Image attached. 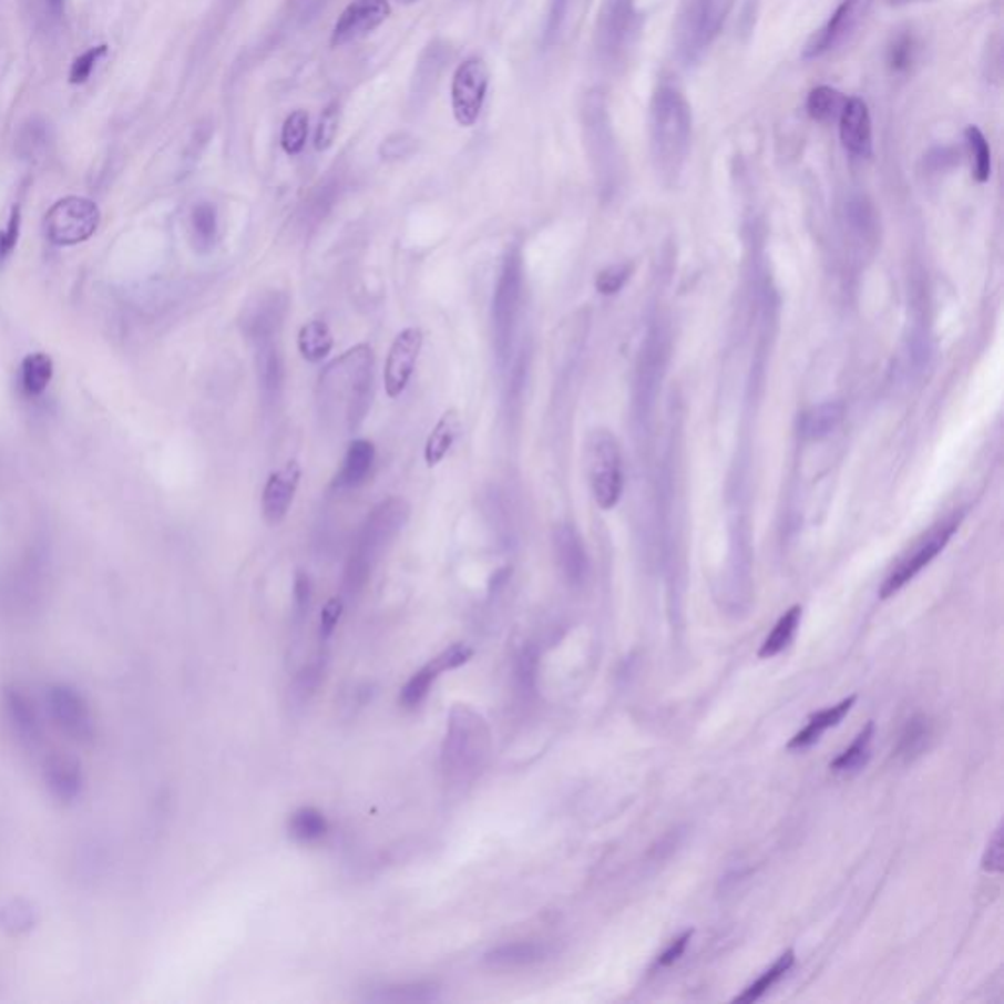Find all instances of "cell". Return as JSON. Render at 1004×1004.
I'll use <instances>...</instances> for the list:
<instances>
[{"mask_svg": "<svg viewBox=\"0 0 1004 1004\" xmlns=\"http://www.w3.org/2000/svg\"><path fill=\"white\" fill-rule=\"evenodd\" d=\"M4 705L9 713L10 724L18 734V738L28 744L35 746L42 740V723L40 716L35 713L34 703L17 687H9L4 693Z\"/></svg>", "mask_w": 1004, "mask_h": 1004, "instance_id": "603a6c76", "label": "cell"}, {"mask_svg": "<svg viewBox=\"0 0 1004 1004\" xmlns=\"http://www.w3.org/2000/svg\"><path fill=\"white\" fill-rule=\"evenodd\" d=\"M303 477V468L297 460H290L281 469L273 471L262 494V512L269 526L281 524L287 519L290 506L297 496L298 483Z\"/></svg>", "mask_w": 1004, "mask_h": 1004, "instance_id": "2e32d148", "label": "cell"}, {"mask_svg": "<svg viewBox=\"0 0 1004 1004\" xmlns=\"http://www.w3.org/2000/svg\"><path fill=\"white\" fill-rule=\"evenodd\" d=\"M256 366L259 391L264 402H277L285 383V363H283L281 349L275 340H265L256 344Z\"/></svg>", "mask_w": 1004, "mask_h": 1004, "instance_id": "44dd1931", "label": "cell"}, {"mask_svg": "<svg viewBox=\"0 0 1004 1004\" xmlns=\"http://www.w3.org/2000/svg\"><path fill=\"white\" fill-rule=\"evenodd\" d=\"M853 705H856V697H850L843 698L842 703H838L834 707L818 710V713L810 716L809 724H807L800 732L792 736L791 741L787 744V748L807 749L810 748V746H815V744L822 738V734H824L826 730H830V728H834V726L842 723Z\"/></svg>", "mask_w": 1004, "mask_h": 1004, "instance_id": "d4e9b609", "label": "cell"}, {"mask_svg": "<svg viewBox=\"0 0 1004 1004\" xmlns=\"http://www.w3.org/2000/svg\"><path fill=\"white\" fill-rule=\"evenodd\" d=\"M373 349L361 344L348 349L320 375V404L328 417L341 412L348 432L366 418L373 387Z\"/></svg>", "mask_w": 1004, "mask_h": 1004, "instance_id": "7a4b0ae2", "label": "cell"}, {"mask_svg": "<svg viewBox=\"0 0 1004 1004\" xmlns=\"http://www.w3.org/2000/svg\"><path fill=\"white\" fill-rule=\"evenodd\" d=\"M0 922L4 924L7 930L24 932V930L34 924V911L30 909V904H27V902H10L9 906L0 914Z\"/></svg>", "mask_w": 1004, "mask_h": 1004, "instance_id": "f6af8a7d", "label": "cell"}, {"mask_svg": "<svg viewBox=\"0 0 1004 1004\" xmlns=\"http://www.w3.org/2000/svg\"><path fill=\"white\" fill-rule=\"evenodd\" d=\"M932 738V723L924 715L912 716L909 723L904 724L897 748H894V758L902 764H911L919 759L924 749L928 748V741Z\"/></svg>", "mask_w": 1004, "mask_h": 1004, "instance_id": "83f0119b", "label": "cell"}, {"mask_svg": "<svg viewBox=\"0 0 1004 1004\" xmlns=\"http://www.w3.org/2000/svg\"><path fill=\"white\" fill-rule=\"evenodd\" d=\"M298 354L308 363H320L330 356L334 349V336L330 326L324 320H310L298 330Z\"/></svg>", "mask_w": 1004, "mask_h": 1004, "instance_id": "f1b7e54d", "label": "cell"}, {"mask_svg": "<svg viewBox=\"0 0 1004 1004\" xmlns=\"http://www.w3.org/2000/svg\"><path fill=\"white\" fill-rule=\"evenodd\" d=\"M489 68L481 58H469L453 73L451 81V111L463 129L475 124L489 91Z\"/></svg>", "mask_w": 1004, "mask_h": 1004, "instance_id": "8fae6325", "label": "cell"}, {"mask_svg": "<svg viewBox=\"0 0 1004 1004\" xmlns=\"http://www.w3.org/2000/svg\"><path fill=\"white\" fill-rule=\"evenodd\" d=\"M522 287H524L522 256L519 249H511L502 262L493 297L494 348L501 361H504L511 351L512 336L519 322Z\"/></svg>", "mask_w": 1004, "mask_h": 1004, "instance_id": "ba28073f", "label": "cell"}, {"mask_svg": "<svg viewBox=\"0 0 1004 1004\" xmlns=\"http://www.w3.org/2000/svg\"><path fill=\"white\" fill-rule=\"evenodd\" d=\"M547 947L537 942H514L494 947L485 953V963L493 970H520L544 962Z\"/></svg>", "mask_w": 1004, "mask_h": 1004, "instance_id": "484cf974", "label": "cell"}, {"mask_svg": "<svg viewBox=\"0 0 1004 1004\" xmlns=\"http://www.w3.org/2000/svg\"><path fill=\"white\" fill-rule=\"evenodd\" d=\"M407 519L409 506L400 499H389L377 504L373 512L367 516L344 575V588L348 595H358L359 591L366 587L367 581L371 577L373 563L383 552L385 545L399 534Z\"/></svg>", "mask_w": 1004, "mask_h": 1004, "instance_id": "277c9868", "label": "cell"}, {"mask_svg": "<svg viewBox=\"0 0 1004 1004\" xmlns=\"http://www.w3.org/2000/svg\"><path fill=\"white\" fill-rule=\"evenodd\" d=\"M338 126H340V104L330 103L324 109L318 129H316L315 147L318 152H326L332 147L334 140L338 136Z\"/></svg>", "mask_w": 1004, "mask_h": 1004, "instance_id": "7bdbcfd3", "label": "cell"}, {"mask_svg": "<svg viewBox=\"0 0 1004 1004\" xmlns=\"http://www.w3.org/2000/svg\"><path fill=\"white\" fill-rule=\"evenodd\" d=\"M191 228L196 246L211 249L218 234V214L211 203H198L191 213Z\"/></svg>", "mask_w": 1004, "mask_h": 1004, "instance_id": "ab89813d", "label": "cell"}, {"mask_svg": "<svg viewBox=\"0 0 1004 1004\" xmlns=\"http://www.w3.org/2000/svg\"><path fill=\"white\" fill-rule=\"evenodd\" d=\"M48 4V10L53 18H60L63 14V7H65V0H45Z\"/></svg>", "mask_w": 1004, "mask_h": 1004, "instance_id": "11a10c76", "label": "cell"}, {"mask_svg": "<svg viewBox=\"0 0 1004 1004\" xmlns=\"http://www.w3.org/2000/svg\"><path fill=\"white\" fill-rule=\"evenodd\" d=\"M965 144H967V150H970L973 177H975L977 183H987L988 177H991V170H993L991 145H988L987 137L977 126H967L965 129Z\"/></svg>", "mask_w": 1004, "mask_h": 1004, "instance_id": "f35d334b", "label": "cell"}, {"mask_svg": "<svg viewBox=\"0 0 1004 1004\" xmlns=\"http://www.w3.org/2000/svg\"><path fill=\"white\" fill-rule=\"evenodd\" d=\"M397 2H400V4H414L418 0H397Z\"/></svg>", "mask_w": 1004, "mask_h": 1004, "instance_id": "9f6ffc18", "label": "cell"}, {"mask_svg": "<svg viewBox=\"0 0 1004 1004\" xmlns=\"http://www.w3.org/2000/svg\"><path fill=\"white\" fill-rule=\"evenodd\" d=\"M843 404L842 402H822L815 409H810L802 418V436L807 440H824L834 432L838 424L842 422Z\"/></svg>", "mask_w": 1004, "mask_h": 1004, "instance_id": "1f68e13d", "label": "cell"}, {"mask_svg": "<svg viewBox=\"0 0 1004 1004\" xmlns=\"http://www.w3.org/2000/svg\"><path fill=\"white\" fill-rule=\"evenodd\" d=\"M53 377V361L45 354H30L22 361V389L30 397L42 395Z\"/></svg>", "mask_w": 1004, "mask_h": 1004, "instance_id": "8d00e7d4", "label": "cell"}, {"mask_svg": "<svg viewBox=\"0 0 1004 1004\" xmlns=\"http://www.w3.org/2000/svg\"><path fill=\"white\" fill-rule=\"evenodd\" d=\"M489 756V730L481 716L471 708L451 710L450 728L443 741V769L453 779H469L485 766Z\"/></svg>", "mask_w": 1004, "mask_h": 1004, "instance_id": "8992f818", "label": "cell"}, {"mask_svg": "<svg viewBox=\"0 0 1004 1004\" xmlns=\"http://www.w3.org/2000/svg\"><path fill=\"white\" fill-rule=\"evenodd\" d=\"M873 734H875V724L873 720H869L861 732L856 736V740L851 741L850 748L842 751L838 758L830 764V769L834 774L851 775L858 774L863 767L868 766L869 758H871V741H873Z\"/></svg>", "mask_w": 1004, "mask_h": 1004, "instance_id": "4dcf8cb0", "label": "cell"}, {"mask_svg": "<svg viewBox=\"0 0 1004 1004\" xmlns=\"http://www.w3.org/2000/svg\"><path fill=\"white\" fill-rule=\"evenodd\" d=\"M289 832L300 843L320 842L328 834V822L320 810L307 807L290 817Z\"/></svg>", "mask_w": 1004, "mask_h": 1004, "instance_id": "74e56055", "label": "cell"}, {"mask_svg": "<svg viewBox=\"0 0 1004 1004\" xmlns=\"http://www.w3.org/2000/svg\"><path fill=\"white\" fill-rule=\"evenodd\" d=\"M101 213L93 201L81 196L61 198L45 214V234L55 246H75L93 236L99 228Z\"/></svg>", "mask_w": 1004, "mask_h": 1004, "instance_id": "30bf717a", "label": "cell"}, {"mask_svg": "<svg viewBox=\"0 0 1004 1004\" xmlns=\"http://www.w3.org/2000/svg\"><path fill=\"white\" fill-rule=\"evenodd\" d=\"M840 122V142L843 150L858 160H868L873 155V122L871 112L863 99L851 96L843 104L838 116Z\"/></svg>", "mask_w": 1004, "mask_h": 1004, "instance_id": "e0dca14e", "label": "cell"}, {"mask_svg": "<svg viewBox=\"0 0 1004 1004\" xmlns=\"http://www.w3.org/2000/svg\"><path fill=\"white\" fill-rule=\"evenodd\" d=\"M800 616H802V608L799 605L791 606L777 621L774 631L769 632V636L764 639V644L759 647V657L769 659V657L779 656L783 649L791 646V642L799 631Z\"/></svg>", "mask_w": 1004, "mask_h": 1004, "instance_id": "d6a6232c", "label": "cell"}, {"mask_svg": "<svg viewBox=\"0 0 1004 1004\" xmlns=\"http://www.w3.org/2000/svg\"><path fill=\"white\" fill-rule=\"evenodd\" d=\"M442 673L438 672L434 662H430V664L410 677L409 683L404 685V689L400 693V703L407 708H417L428 697V693H430L432 685H434L436 679Z\"/></svg>", "mask_w": 1004, "mask_h": 1004, "instance_id": "60d3db41", "label": "cell"}, {"mask_svg": "<svg viewBox=\"0 0 1004 1004\" xmlns=\"http://www.w3.org/2000/svg\"><path fill=\"white\" fill-rule=\"evenodd\" d=\"M957 529H960V519L950 516V519L940 520L932 529L924 532L902 554L901 560L897 562L891 573L887 575V580L883 581V587L879 591L881 598H889L894 593H899L906 583H911L919 575L920 571L934 562L938 554H942L945 545L950 544V540H952Z\"/></svg>", "mask_w": 1004, "mask_h": 1004, "instance_id": "9c48e42d", "label": "cell"}, {"mask_svg": "<svg viewBox=\"0 0 1004 1004\" xmlns=\"http://www.w3.org/2000/svg\"><path fill=\"white\" fill-rule=\"evenodd\" d=\"M983 869L988 873L1003 871V828H998L988 842L985 858H983Z\"/></svg>", "mask_w": 1004, "mask_h": 1004, "instance_id": "f907efd6", "label": "cell"}, {"mask_svg": "<svg viewBox=\"0 0 1004 1004\" xmlns=\"http://www.w3.org/2000/svg\"><path fill=\"white\" fill-rule=\"evenodd\" d=\"M587 471L591 493L603 511H611L624 491V461L621 443L608 430H595L588 436Z\"/></svg>", "mask_w": 1004, "mask_h": 1004, "instance_id": "52a82bcc", "label": "cell"}, {"mask_svg": "<svg viewBox=\"0 0 1004 1004\" xmlns=\"http://www.w3.org/2000/svg\"><path fill=\"white\" fill-rule=\"evenodd\" d=\"M649 154L654 170L665 183H675L687 165L693 137V112L679 86H657L647 112Z\"/></svg>", "mask_w": 1004, "mask_h": 1004, "instance_id": "6da1fadb", "label": "cell"}, {"mask_svg": "<svg viewBox=\"0 0 1004 1004\" xmlns=\"http://www.w3.org/2000/svg\"><path fill=\"white\" fill-rule=\"evenodd\" d=\"M320 677H322V662L318 659L315 664L308 665L305 667V672L298 675L295 679V687H293V695L300 703L308 700V697L315 693L318 683H320Z\"/></svg>", "mask_w": 1004, "mask_h": 1004, "instance_id": "7dc6e473", "label": "cell"}, {"mask_svg": "<svg viewBox=\"0 0 1004 1004\" xmlns=\"http://www.w3.org/2000/svg\"><path fill=\"white\" fill-rule=\"evenodd\" d=\"M285 313H287V297H283L279 293H269L264 297H257L256 305L247 308L242 328L254 344L275 340L281 332Z\"/></svg>", "mask_w": 1004, "mask_h": 1004, "instance_id": "ac0fdd59", "label": "cell"}, {"mask_svg": "<svg viewBox=\"0 0 1004 1004\" xmlns=\"http://www.w3.org/2000/svg\"><path fill=\"white\" fill-rule=\"evenodd\" d=\"M642 14L636 0H603L595 24V52L608 69H621L638 43Z\"/></svg>", "mask_w": 1004, "mask_h": 1004, "instance_id": "5b68a950", "label": "cell"}, {"mask_svg": "<svg viewBox=\"0 0 1004 1004\" xmlns=\"http://www.w3.org/2000/svg\"><path fill=\"white\" fill-rule=\"evenodd\" d=\"M389 17H391L389 0H354L338 18L330 43L334 48H340L346 43L361 40L385 24Z\"/></svg>", "mask_w": 1004, "mask_h": 1004, "instance_id": "5bb4252c", "label": "cell"}, {"mask_svg": "<svg viewBox=\"0 0 1004 1004\" xmlns=\"http://www.w3.org/2000/svg\"><path fill=\"white\" fill-rule=\"evenodd\" d=\"M587 132L591 137V145L595 150V157L598 165L613 175L618 162V152H616V142H614L613 124L611 116L606 111V104L601 96H593L587 106Z\"/></svg>", "mask_w": 1004, "mask_h": 1004, "instance_id": "ffe728a7", "label": "cell"}, {"mask_svg": "<svg viewBox=\"0 0 1004 1004\" xmlns=\"http://www.w3.org/2000/svg\"><path fill=\"white\" fill-rule=\"evenodd\" d=\"M920 42L912 30H899L887 43V68L893 75H906L919 63Z\"/></svg>", "mask_w": 1004, "mask_h": 1004, "instance_id": "f546056e", "label": "cell"}, {"mask_svg": "<svg viewBox=\"0 0 1004 1004\" xmlns=\"http://www.w3.org/2000/svg\"><path fill=\"white\" fill-rule=\"evenodd\" d=\"M957 162V154L952 147H934L924 155V163L930 171L947 170L953 163Z\"/></svg>", "mask_w": 1004, "mask_h": 1004, "instance_id": "db71d44e", "label": "cell"}, {"mask_svg": "<svg viewBox=\"0 0 1004 1004\" xmlns=\"http://www.w3.org/2000/svg\"><path fill=\"white\" fill-rule=\"evenodd\" d=\"M736 0H682L673 24V55L693 68L723 34Z\"/></svg>", "mask_w": 1004, "mask_h": 1004, "instance_id": "3957f363", "label": "cell"}, {"mask_svg": "<svg viewBox=\"0 0 1004 1004\" xmlns=\"http://www.w3.org/2000/svg\"><path fill=\"white\" fill-rule=\"evenodd\" d=\"M369 1001L381 1004H428L440 1001V993L432 983H410L381 988L377 995L369 996Z\"/></svg>", "mask_w": 1004, "mask_h": 1004, "instance_id": "836d02e7", "label": "cell"}, {"mask_svg": "<svg viewBox=\"0 0 1004 1004\" xmlns=\"http://www.w3.org/2000/svg\"><path fill=\"white\" fill-rule=\"evenodd\" d=\"M875 0H842L834 14L828 18L824 27L810 38L802 50V60L812 61L826 53L834 52L842 43L848 42L856 30L863 24Z\"/></svg>", "mask_w": 1004, "mask_h": 1004, "instance_id": "7c38bea8", "label": "cell"}, {"mask_svg": "<svg viewBox=\"0 0 1004 1004\" xmlns=\"http://www.w3.org/2000/svg\"><path fill=\"white\" fill-rule=\"evenodd\" d=\"M792 965H795V952L792 950H787V952L777 960V962L766 971L761 973L749 987L744 988V993L736 996L734 1001L736 1003H756L761 996L766 995L769 988H774L781 979L791 971Z\"/></svg>", "mask_w": 1004, "mask_h": 1004, "instance_id": "e575fe53", "label": "cell"}, {"mask_svg": "<svg viewBox=\"0 0 1004 1004\" xmlns=\"http://www.w3.org/2000/svg\"><path fill=\"white\" fill-rule=\"evenodd\" d=\"M48 703L53 720L63 732L79 741H89L93 738V716L81 693L69 685H53L48 693Z\"/></svg>", "mask_w": 1004, "mask_h": 1004, "instance_id": "9a60e30c", "label": "cell"}, {"mask_svg": "<svg viewBox=\"0 0 1004 1004\" xmlns=\"http://www.w3.org/2000/svg\"><path fill=\"white\" fill-rule=\"evenodd\" d=\"M554 547L563 577L570 585H583L587 580L588 557L580 532L571 524H560L554 530Z\"/></svg>", "mask_w": 1004, "mask_h": 1004, "instance_id": "d6986e66", "label": "cell"}, {"mask_svg": "<svg viewBox=\"0 0 1004 1004\" xmlns=\"http://www.w3.org/2000/svg\"><path fill=\"white\" fill-rule=\"evenodd\" d=\"M308 137V114L305 111H295L285 120L281 132V145L287 155H298Z\"/></svg>", "mask_w": 1004, "mask_h": 1004, "instance_id": "b9f144b4", "label": "cell"}, {"mask_svg": "<svg viewBox=\"0 0 1004 1004\" xmlns=\"http://www.w3.org/2000/svg\"><path fill=\"white\" fill-rule=\"evenodd\" d=\"M375 463V445L369 440H354L349 443L348 451L341 461V468L334 475L332 489L346 491V489H358L367 481Z\"/></svg>", "mask_w": 1004, "mask_h": 1004, "instance_id": "7402d4cb", "label": "cell"}, {"mask_svg": "<svg viewBox=\"0 0 1004 1004\" xmlns=\"http://www.w3.org/2000/svg\"><path fill=\"white\" fill-rule=\"evenodd\" d=\"M45 783L58 799L71 802L78 799L83 787L81 767L75 759L52 756L45 761Z\"/></svg>", "mask_w": 1004, "mask_h": 1004, "instance_id": "cb8c5ba5", "label": "cell"}, {"mask_svg": "<svg viewBox=\"0 0 1004 1004\" xmlns=\"http://www.w3.org/2000/svg\"><path fill=\"white\" fill-rule=\"evenodd\" d=\"M631 277V267L628 265H611L596 275L595 287L601 295H614L624 287V283Z\"/></svg>", "mask_w": 1004, "mask_h": 1004, "instance_id": "bcb514c9", "label": "cell"}, {"mask_svg": "<svg viewBox=\"0 0 1004 1004\" xmlns=\"http://www.w3.org/2000/svg\"><path fill=\"white\" fill-rule=\"evenodd\" d=\"M310 596H313L310 577L305 571H298L297 577H295V608H297L298 616L307 614L308 606H310Z\"/></svg>", "mask_w": 1004, "mask_h": 1004, "instance_id": "f5cc1de1", "label": "cell"}, {"mask_svg": "<svg viewBox=\"0 0 1004 1004\" xmlns=\"http://www.w3.org/2000/svg\"><path fill=\"white\" fill-rule=\"evenodd\" d=\"M424 344V332L410 326L392 340L387 363H385V391L389 399H399L402 392L407 391L410 379L417 369L418 358Z\"/></svg>", "mask_w": 1004, "mask_h": 1004, "instance_id": "4fadbf2b", "label": "cell"}, {"mask_svg": "<svg viewBox=\"0 0 1004 1004\" xmlns=\"http://www.w3.org/2000/svg\"><path fill=\"white\" fill-rule=\"evenodd\" d=\"M690 938H693V930H687V932H683L682 936L677 938V940H673L669 947L659 955L657 965H659V967H669L673 963L679 962L683 957V953L687 952V945H689Z\"/></svg>", "mask_w": 1004, "mask_h": 1004, "instance_id": "816d5d0a", "label": "cell"}, {"mask_svg": "<svg viewBox=\"0 0 1004 1004\" xmlns=\"http://www.w3.org/2000/svg\"><path fill=\"white\" fill-rule=\"evenodd\" d=\"M106 50H109V48L103 43V45L91 48L89 52L79 55L78 60L73 61L71 71H69V83H71V85H83V83H86V79L91 78V73H93L94 68H96L99 60H101L103 55H106Z\"/></svg>", "mask_w": 1004, "mask_h": 1004, "instance_id": "ee69618b", "label": "cell"}, {"mask_svg": "<svg viewBox=\"0 0 1004 1004\" xmlns=\"http://www.w3.org/2000/svg\"><path fill=\"white\" fill-rule=\"evenodd\" d=\"M341 611H344V603L338 596L330 598L324 606L322 616H320V638H322V642L332 636L338 622H340Z\"/></svg>", "mask_w": 1004, "mask_h": 1004, "instance_id": "681fc988", "label": "cell"}, {"mask_svg": "<svg viewBox=\"0 0 1004 1004\" xmlns=\"http://www.w3.org/2000/svg\"><path fill=\"white\" fill-rule=\"evenodd\" d=\"M846 101L848 99L834 86H815L807 96V112H809L810 119L826 124L840 116Z\"/></svg>", "mask_w": 1004, "mask_h": 1004, "instance_id": "d590c367", "label": "cell"}, {"mask_svg": "<svg viewBox=\"0 0 1004 1004\" xmlns=\"http://www.w3.org/2000/svg\"><path fill=\"white\" fill-rule=\"evenodd\" d=\"M461 432V417L455 409H448L440 420L436 422L434 430L428 436L424 445V461L432 469L442 463L443 458L450 453L451 445L458 440Z\"/></svg>", "mask_w": 1004, "mask_h": 1004, "instance_id": "4316f807", "label": "cell"}, {"mask_svg": "<svg viewBox=\"0 0 1004 1004\" xmlns=\"http://www.w3.org/2000/svg\"><path fill=\"white\" fill-rule=\"evenodd\" d=\"M20 222H22L20 206H12L7 228L0 232V264H4L9 259L10 254L14 252V247H17L18 236H20Z\"/></svg>", "mask_w": 1004, "mask_h": 1004, "instance_id": "c3c4849f", "label": "cell"}]
</instances>
